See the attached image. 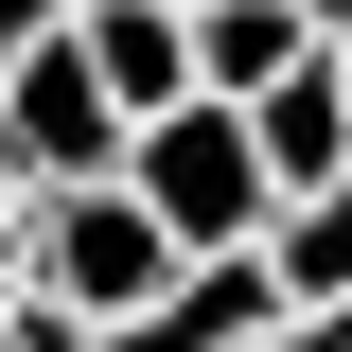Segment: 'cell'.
<instances>
[{"instance_id": "1", "label": "cell", "mask_w": 352, "mask_h": 352, "mask_svg": "<svg viewBox=\"0 0 352 352\" xmlns=\"http://www.w3.org/2000/svg\"><path fill=\"white\" fill-rule=\"evenodd\" d=\"M176 264H194V247H176V229L141 212L124 176H53L36 212H18V282H53V300H71L88 335H106V317H141V300L176 282Z\"/></svg>"}, {"instance_id": "2", "label": "cell", "mask_w": 352, "mask_h": 352, "mask_svg": "<svg viewBox=\"0 0 352 352\" xmlns=\"http://www.w3.org/2000/svg\"><path fill=\"white\" fill-rule=\"evenodd\" d=\"M124 194L176 229V247H247L282 194H264V141H247V106H212V88H176L159 124L124 141Z\"/></svg>"}, {"instance_id": "3", "label": "cell", "mask_w": 352, "mask_h": 352, "mask_svg": "<svg viewBox=\"0 0 352 352\" xmlns=\"http://www.w3.org/2000/svg\"><path fill=\"white\" fill-rule=\"evenodd\" d=\"M0 141H18V159H36V194L53 176H124V88L88 71V36H36V53H0Z\"/></svg>"}, {"instance_id": "4", "label": "cell", "mask_w": 352, "mask_h": 352, "mask_svg": "<svg viewBox=\"0 0 352 352\" xmlns=\"http://www.w3.org/2000/svg\"><path fill=\"white\" fill-rule=\"evenodd\" d=\"M247 141H264V194H352V88H335V53H300L282 88H247Z\"/></svg>"}, {"instance_id": "5", "label": "cell", "mask_w": 352, "mask_h": 352, "mask_svg": "<svg viewBox=\"0 0 352 352\" xmlns=\"http://www.w3.org/2000/svg\"><path fill=\"white\" fill-rule=\"evenodd\" d=\"M247 264H264L282 317H352V194H282V212L247 229Z\"/></svg>"}, {"instance_id": "6", "label": "cell", "mask_w": 352, "mask_h": 352, "mask_svg": "<svg viewBox=\"0 0 352 352\" xmlns=\"http://www.w3.org/2000/svg\"><path fill=\"white\" fill-rule=\"evenodd\" d=\"M71 36H88V71L124 88V124H159L176 88H194V18H176V0H88Z\"/></svg>"}, {"instance_id": "7", "label": "cell", "mask_w": 352, "mask_h": 352, "mask_svg": "<svg viewBox=\"0 0 352 352\" xmlns=\"http://www.w3.org/2000/svg\"><path fill=\"white\" fill-rule=\"evenodd\" d=\"M300 53H317V18H300V0H194V88H212V106L282 88Z\"/></svg>"}, {"instance_id": "8", "label": "cell", "mask_w": 352, "mask_h": 352, "mask_svg": "<svg viewBox=\"0 0 352 352\" xmlns=\"http://www.w3.org/2000/svg\"><path fill=\"white\" fill-rule=\"evenodd\" d=\"M88 0H0V53H36V36H71Z\"/></svg>"}, {"instance_id": "9", "label": "cell", "mask_w": 352, "mask_h": 352, "mask_svg": "<svg viewBox=\"0 0 352 352\" xmlns=\"http://www.w3.org/2000/svg\"><path fill=\"white\" fill-rule=\"evenodd\" d=\"M18 212H36V159L0 141V264H18Z\"/></svg>"}, {"instance_id": "10", "label": "cell", "mask_w": 352, "mask_h": 352, "mask_svg": "<svg viewBox=\"0 0 352 352\" xmlns=\"http://www.w3.org/2000/svg\"><path fill=\"white\" fill-rule=\"evenodd\" d=\"M300 18H317V36H352V0H300Z\"/></svg>"}, {"instance_id": "11", "label": "cell", "mask_w": 352, "mask_h": 352, "mask_svg": "<svg viewBox=\"0 0 352 352\" xmlns=\"http://www.w3.org/2000/svg\"><path fill=\"white\" fill-rule=\"evenodd\" d=\"M317 53H335V88H352V36H317Z\"/></svg>"}, {"instance_id": "12", "label": "cell", "mask_w": 352, "mask_h": 352, "mask_svg": "<svg viewBox=\"0 0 352 352\" xmlns=\"http://www.w3.org/2000/svg\"><path fill=\"white\" fill-rule=\"evenodd\" d=\"M0 300H18V264H0Z\"/></svg>"}, {"instance_id": "13", "label": "cell", "mask_w": 352, "mask_h": 352, "mask_svg": "<svg viewBox=\"0 0 352 352\" xmlns=\"http://www.w3.org/2000/svg\"><path fill=\"white\" fill-rule=\"evenodd\" d=\"M176 18H194V0H176Z\"/></svg>"}]
</instances>
